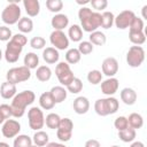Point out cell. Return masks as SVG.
Instances as JSON below:
<instances>
[{
    "label": "cell",
    "mask_w": 147,
    "mask_h": 147,
    "mask_svg": "<svg viewBox=\"0 0 147 147\" xmlns=\"http://www.w3.org/2000/svg\"><path fill=\"white\" fill-rule=\"evenodd\" d=\"M36 100V94L34 92L26 90L23 92L17 93L11 101L10 108H11V116L15 118H20L25 114V109L28 106L32 105L33 101Z\"/></svg>",
    "instance_id": "obj_1"
},
{
    "label": "cell",
    "mask_w": 147,
    "mask_h": 147,
    "mask_svg": "<svg viewBox=\"0 0 147 147\" xmlns=\"http://www.w3.org/2000/svg\"><path fill=\"white\" fill-rule=\"evenodd\" d=\"M78 18L82 24V30L86 32H94L100 28L101 23V14L98 11H93L88 7H82L78 10Z\"/></svg>",
    "instance_id": "obj_2"
},
{
    "label": "cell",
    "mask_w": 147,
    "mask_h": 147,
    "mask_svg": "<svg viewBox=\"0 0 147 147\" xmlns=\"http://www.w3.org/2000/svg\"><path fill=\"white\" fill-rule=\"evenodd\" d=\"M119 108V102L114 96L98 99L94 103V110L99 116H108L115 114Z\"/></svg>",
    "instance_id": "obj_3"
},
{
    "label": "cell",
    "mask_w": 147,
    "mask_h": 147,
    "mask_svg": "<svg viewBox=\"0 0 147 147\" xmlns=\"http://www.w3.org/2000/svg\"><path fill=\"white\" fill-rule=\"evenodd\" d=\"M1 20L7 25H14L18 23L21 20V8L17 0L9 1V3L3 8L1 13Z\"/></svg>",
    "instance_id": "obj_4"
},
{
    "label": "cell",
    "mask_w": 147,
    "mask_h": 147,
    "mask_svg": "<svg viewBox=\"0 0 147 147\" xmlns=\"http://www.w3.org/2000/svg\"><path fill=\"white\" fill-rule=\"evenodd\" d=\"M30 77H31V70L29 68H26L25 65L11 68L6 74L7 82H9L14 85H16L18 83L26 82V80L30 79Z\"/></svg>",
    "instance_id": "obj_5"
},
{
    "label": "cell",
    "mask_w": 147,
    "mask_h": 147,
    "mask_svg": "<svg viewBox=\"0 0 147 147\" xmlns=\"http://www.w3.org/2000/svg\"><path fill=\"white\" fill-rule=\"evenodd\" d=\"M145 61V49L141 46H131L126 53V62L132 68L140 67Z\"/></svg>",
    "instance_id": "obj_6"
},
{
    "label": "cell",
    "mask_w": 147,
    "mask_h": 147,
    "mask_svg": "<svg viewBox=\"0 0 147 147\" xmlns=\"http://www.w3.org/2000/svg\"><path fill=\"white\" fill-rule=\"evenodd\" d=\"M28 121L31 130L39 131L45 125V116L39 107H31L28 111Z\"/></svg>",
    "instance_id": "obj_7"
},
{
    "label": "cell",
    "mask_w": 147,
    "mask_h": 147,
    "mask_svg": "<svg viewBox=\"0 0 147 147\" xmlns=\"http://www.w3.org/2000/svg\"><path fill=\"white\" fill-rule=\"evenodd\" d=\"M55 75L62 86H68L75 78L74 72L70 69V65L67 62H59L55 67Z\"/></svg>",
    "instance_id": "obj_8"
},
{
    "label": "cell",
    "mask_w": 147,
    "mask_h": 147,
    "mask_svg": "<svg viewBox=\"0 0 147 147\" xmlns=\"http://www.w3.org/2000/svg\"><path fill=\"white\" fill-rule=\"evenodd\" d=\"M49 41L52 46L57 51H64L69 47V38L63 31L54 30L49 36Z\"/></svg>",
    "instance_id": "obj_9"
},
{
    "label": "cell",
    "mask_w": 147,
    "mask_h": 147,
    "mask_svg": "<svg viewBox=\"0 0 147 147\" xmlns=\"http://www.w3.org/2000/svg\"><path fill=\"white\" fill-rule=\"evenodd\" d=\"M21 131V124L16 119H6L2 123V127H1V133L5 138H15L16 136H18Z\"/></svg>",
    "instance_id": "obj_10"
},
{
    "label": "cell",
    "mask_w": 147,
    "mask_h": 147,
    "mask_svg": "<svg viewBox=\"0 0 147 147\" xmlns=\"http://www.w3.org/2000/svg\"><path fill=\"white\" fill-rule=\"evenodd\" d=\"M22 51H23V47H21L20 45L15 44L11 40H9L7 46H6V51H5L3 56L8 63H15L18 61Z\"/></svg>",
    "instance_id": "obj_11"
},
{
    "label": "cell",
    "mask_w": 147,
    "mask_h": 147,
    "mask_svg": "<svg viewBox=\"0 0 147 147\" xmlns=\"http://www.w3.org/2000/svg\"><path fill=\"white\" fill-rule=\"evenodd\" d=\"M134 13L132 10H123L121 11L114 20V24L116 25L117 29L119 30H124V29H127L134 17Z\"/></svg>",
    "instance_id": "obj_12"
},
{
    "label": "cell",
    "mask_w": 147,
    "mask_h": 147,
    "mask_svg": "<svg viewBox=\"0 0 147 147\" xmlns=\"http://www.w3.org/2000/svg\"><path fill=\"white\" fill-rule=\"evenodd\" d=\"M118 71V62L115 57H106L102 62V74L108 78L114 77Z\"/></svg>",
    "instance_id": "obj_13"
},
{
    "label": "cell",
    "mask_w": 147,
    "mask_h": 147,
    "mask_svg": "<svg viewBox=\"0 0 147 147\" xmlns=\"http://www.w3.org/2000/svg\"><path fill=\"white\" fill-rule=\"evenodd\" d=\"M118 86H119L118 79L115 77H110L101 82V92L107 96H113L117 92Z\"/></svg>",
    "instance_id": "obj_14"
},
{
    "label": "cell",
    "mask_w": 147,
    "mask_h": 147,
    "mask_svg": "<svg viewBox=\"0 0 147 147\" xmlns=\"http://www.w3.org/2000/svg\"><path fill=\"white\" fill-rule=\"evenodd\" d=\"M72 107H74V110L76 114L78 115H83V114H86L90 109V101L86 96H77L75 100H74V103H72Z\"/></svg>",
    "instance_id": "obj_15"
},
{
    "label": "cell",
    "mask_w": 147,
    "mask_h": 147,
    "mask_svg": "<svg viewBox=\"0 0 147 147\" xmlns=\"http://www.w3.org/2000/svg\"><path fill=\"white\" fill-rule=\"evenodd\" d=\"M69 24V18L65 14H55L51 20V25L54 28V30L62 31L64 28H67Z\"/></svg>",
    "instance_id": "obj_16"
},
{
    "label": "cell",
    "mask_w": 147,
    "mask_h": 147,
    "mask_svg": "<svg viewBox=\"0 0 147 147\" xmlns=\"http://www.w3.org/2000/svg\"><path fill=\"white\" fill-rule=\"evenodd\" d=\"M119 95H121V100L126 106H132L137 101V92L131 87H124L121 91Z\"/></svg>",
    "instance_id": "obj_17"
},
{
    "label": "cell",
    "mask_w": 147,
    "mask_h": 147,
    "mask_svg": "<svg viewBox=\"0 0 147 147\" xmlns=\"http://www.w3.org/2000/svg\"><path fill=\"white\" fill-rule=\"evenodd\" d=\"M16 94H17L16 85H14V84H11V83H9L7 80L1 84V86H0V95L3 99H6V100L13 99Z\"/></svg>",
    "instance_id": "obj_18"
},
{
    "label": "cell",
    "mask_w": 147,
    "mask_h": 147,
    "mask_svg": "<svg viewBox=\"0 0 147 147\" xmlns=\"http://www.w3.org/2000/svg\"><path fill=\"white\" fill-rule=\"evenodd\" d=\"M42 59L46 63L48 64H54V63H57L59 62V59H60V54H59V51L55 49L54 47H46L44 51H42Z\"/></svg>",
    "instance_id": "obj_19"
},
{
    "label": "cell",
    "mask_w": 147,
    "mask_h": 147,
    "mask_svg": "<svg viewBox=\"0 0 147 147\" xmlns=\"http://www.w3.org/2000/svg\"><path fill=\"white\" fill-rule=\"evenodd\" d=\"M23 6L30 17H36L40 11V2L38 0H24Z\"/></svg>",
    "instance_id": "obj_20"
},
{
    "label": "cell",
    "mask_w": 147,
    "mask_h": 147,
    "mask_svg": "<svg viewBox=\"0 0 147 147\" xmlns=\"http://www.w3.org/2000/svg\"><path fill=\"white\" fill-rule=\"evenodd\" d=\"M53 100L55 103H61L67 99V93L68 91L63 86H53L49 91Z\"/></svg>",
    "instance_id": "obj_21"
},
{
    "label": "cell",
    "mask_w": 147,
    "mask_h": 147,
    "mask_svg": "<svg viewBox=\"0 0 147 147\" xmlns=\"http://www.w3.org/2000/svg\"><path fill=\"white\" fill-rule=\"evenodd\" d=\"M68 37L74 42H80L83 39V30L78 24H72L68 30Z\"/></svg>",
    "instance_id": "obj_22"
},
{
    "label": "cell",
    "mask_w": 147,
    "mask_h": 147,
    "mask_svg": "<svg viewBox=\"0 0 147 147\" xmlns=\"http://www.w3.org/2000/svg\"><path fill=\"white\" fill-rule=\"evenodd\" d=\"M39 105L45 110H51V109L54 108L55 102H54V100H53V98H52L49 92L41 93V95L39 96Z\"/></svg>",
    "instance_id": "obj_23"
},
{
    "label": "cell",
    "mask_w": 147,
    "mask_h": 147,
    "mask_svg": "<svg viewBox=\"0 0 147 147\" xmlns=\"http://www.w3.org/2000/svg\"><path fill=\"white\" fill-rule=\"evenodd\" d=\"M36 77H37V79L39 82H42V83L49 80L51 77H52L51 68L47 67V65H39L37 68V70H36Z\"/></svg>",
    "instance_id": "obj_24"
},
{
    "label": "cell",
    "mask_w": 147,
    "mask_h": 147,
    "mask_svg": "<svg viewBox=\"0 0 147 147\" xmlns=\"http://www.w3.org/2000/svg\"><path fill=\"white\" fill-rule=\"evenodd\" d=\"M24 65L26 68L31 69H37L39 67V56L33 53V52H29L25 54L24 56Z\"/></svg>",
    "instance_id": "obj_25"
},
{
    "label": "cell",
    "mask_w": 147,
    "mask_h": 147,
    "mask_svg": "<svg viewBox=\"0 0 147 147\" xmlns=\"http://www.w3.org/2000/svg\"><path fill=\"white\" fill-rule=\"evenodd\" d=\"M48 140H49L48 134H47L45 131L39 130V131H37V132L33 134L32 144H34V145L38 146V147H44V146H46V145L48 144Z\"/></svg>",
    "instance_id": "obj_26"
},
{
    "label": "cell",
    "mask_w": 147,
    "mask_h": 147,
    "mask_svg": "<svg viewBox=\"0 0 147 147\" xmlns=\"http://www.w3.org/2000/svg\"><path fill=\"white\" fill-rule=\"evenodd\" d=\"M126 118H127L129 126L132 127V129H134V130L140 129V127H142V125H144V118H142V116H141L140 114H138V113H132V114H130L129 117H126Z\"/></svg>",
    "instance_id": "obj_27"
},
{
    "label": "cell",
    "mask_w": 147,
    "mask_h": 147,
    "mask_svg": "<svg viewBox=\"0 0 147 147\" xmlns=\"http://www.w3.org/2000/svg\"><path fill=\"white\" fill-rule=\"evenodd\" d=\"M136 136H137L136 130L132 129V127H130V126H127L125 130L118 131V138L123 142H132L136 139Z\"/></svg>",
    "instance_id": "obj_28"
},
{
    "label": "cell",
    "mask_w": 147,
    "mask_h": 147,
    "mask_svg": "<svg viewBox=\"0 0 147 147\" xmlns=\"http://www.w3.org/2000/svg\"><path fill=\"white\" fill-rule=\"evenodd\" d=\"M129 39L136 46H140L146 41V32L144 31H130Z\"/></svg>",
    "instance_id": "obj_29"
},
{
    "label": "cell",
    "mask_w": 147,
    "mask_h": 147,
    "mask_svg": "<svg viewBox=\"0 0 147 147\" xmlns=\"http://www.w3.org/2000/svg\"><path fill=\"white\" fill-rule=\"evenodd\" d=\"M88 41L92 44V45H96V46H102L106 44L107 41V38H106V34L101 31H94L92 33H90V37H88Z\"/></svg>",
    "instance_id": "obj_30"
},
{
    "label": "cell",
    "mask_w": 147,
    "mask_h": 147,
    "mask_svg": "<svg viewBox=\"0 0 147 147\" xmlns=\"http://www.w3.org/2000/svg\"><path fill=\"white\" fill-rule=\"evenodd\" d=\"M18 30L24 34V33H30L33 30V22L29 17H21V20L17 23Z\"/></svg>",
    "instance_id": "obj_31"
},
{
    "label": "cell",
    "mask_w": 147,
    "mask_h": 147,
    "mask_svg": "<svg viewBox=\"0 0 147 147\" xmlns=\"http://www.w3.org/2000/svg\"><path fill=\"white\" fill-rule=\"evenodd\" d=\"M80 59H82V54L77 48H70L65 53V62L68 64H76L80 61Z\"/></svg>",
    "instance_id": "obj_32"
},
{
    "label": "cell",
    "mask_w": 147,
    "mask_h": 147,
    "mask_svg": "<svg viewBox=\"0 0 147 147\" xmlns=\"http://www.w3.org/2000/svg\"><path fill=\"white\" fill-rule=\"evenodd\" d=\"M13 146L14 147H31L32 139L26 134H18L15 137Z\"/></svg>",
    "instance_id": "obj_33"
},
{
    "label": "cell",
    "mask_w": 147,
    "mask_h": 147,
    "mask_svg": "<svg viewBox=\"0 0 147 147\" xmlns=\"http://www.w3.org/2000/svg\"><path fill=\"white\" fill-rule=\"evenodd\" d=\"M114 20H115V16L111 11H103L101 14V23H100V26L103 28V29H110L114 24Z\"/></svg>",
    "instance_id": "obj_34"
},
{
    "label": "cell",
    "mask_w": 147,
    "mask_h": 147,
    "mask_svg": "<svg viewBox=\"0 0 147 147\" xmlns=\"http://www.w3.org/2000/svg\"><path fill=\"white\" fill-rule=\"evenodd\" d=\"M60 121H61V117L55 114V113H51L46 116L45 118V124L48 129H52V130H56L59 127V124H60Z\"/></svg>",
    "instance_id": "obj_35"
},
{
    "label": "cell",
    "mask_w": 147,
    "mask_h": 147,
    "mask_svg": "<svg viewBox=\"0 0 147 147\" xmlns=\"http://www.w3.org/2000/svg\"><path fill=\"white\" fill-rule=\"evenodd\" d=\"M67 88V91L68 92H70V93H72V94H77V93H79L82 90H83V82L79 79V78H77V77H75L74 79H72V82L68 85V86H65Z\"/></svg>",
    "instance_id": "obj_36"
},
{
    "label": "cell",
    "mask_w": 147,
    "mask_h": 147,
    "mask_svg": "<svg viewBox=\"0 0 147 147\" xmlns=\"http://www.w3.org/2000/svg\"><path fill=\"white\" fill-rule=\"evenodd\" d=\"M87 80L88 83H91L92 85H98L102 82V72L100 70H91L88 74H87Z\"/></svg>",
    "instance_id": "obj_37"
},
{
    "label": "cell",
    "mask_w": 147,
    "mask_h": 147,
    "mask_svg": "<svg viewBox=\"0 0 147 147\" xmlns=\"http://www.w3.org/2000/svg\"><path fill=\"white\" fill-rule=\"evenodd\" d=\"M46 7L49 11L59 14L63 8V2L61 0H46Z\"/></svg>",
    "instance_id": "obj_38"
},
{
    "label": "cell",
    "mask_w": 147,
    "mask_h": 147,
    "mask_svg": "<svg viewBox=\"0 0 147 147\" xmlns=\"http://www.w3.org/2000/svg\"><path fill=\"white\" fill-rule=\"evenodd\" d=\"M78 51H79V53L82 54V55H88V54H91L92 52H93V49H94V46L90 42V41H80L79 42V45H78V48H77Z\"/></svg>",
    "instance_id": "obj_39"
},
{
    "label": "cell",
    "mask_w": 147,
    "mask_h": 147,
    "mask_svg": "<svg viewBox=\"0 0 147 147\" xmlns=\"http://www.w3.org/2000/svg\"><path fill=\"white\" fill-rule=\"evenodd\" d=\"M129 28H130V31H144L145 24H144V21L140 17L134 16Z\"/></svg>",
    "instance_id": "obj_40"
},
{
    "label": "cell",
    "mask_w": 147,
    "mask_h": 147,
    "mask_svg": "<svg viewBox=\"0 0 147 147\" xmlns=\"http://www.w3.org/2000/svg\"><path fill=\"white\" fill-rule=\"evenodd\" d=\"M60 130H63V131H68V132H72V129H74V123L70 118L68 117H64V118H61L60 121V124H59V127ZM56 129V130H57Z\"/></svg>",
    "instance_id": "obj_41"
},
{
    "label": "cell",
    "mask_w": 147,
    "mask_h": 147,
    "mask_svg": "<svg viewBox=\"0 0 147 147\" xmlns=\"http://www.w3.org/2000/svg\"><path fill=\"white\" fill-rule=\"evenodd\" d=\"M30 46L33 48V49H41L46 46V40L42 38V37H33L31 40H30Z\"/></svg>",
    "instance_id": "obj_42"
},
{
    "label": "cell",
    "mask_w": 147,
    "mask_h": 147,
    "mask_svg": "<svg viewBox=\"0 0 147 147\" xmlns=\"http://www.w3.org/2000/svg\"><path fill=\"white\" fill-rule=\"evenodd\" d=\"M114 126L115 129H117L118 131H122V130H125L127 126H129V123H127V118L125 116H118L115 122H114Z\"/></svg>",
    "instance_id": "obj_43"
},
{
    "label": "cell",
    "mask_w": 147,
    "mask_h": 147,
    "mask_svg": "<svg viewBox=\"0 0 147 147\" xmlns=\"http://www.w3.org/2000/svg\"><path fill=\"white\" fill-rule=\"evenodd\" d=\"M11 37H13V33L8 26L6 25L0 26V41H9Z\"/></svg>",
    "instance_id": "obj_44"
},
{
    "label": "cell",
    "mask_w": 147,
    "mask_h": 147,
    "mask_svg": "<svg viewBox=\"0 0 147 147\" xmlns=\"http://www.w3.org/2000/svg\"><path fill=\"white\" fill-rule=\"evenodd\" d=\"M10 40L14 41L15 44L20 45L21 47H24V46L28 44V38H26L25 34H23V33H16V34H14Z\"/></svg>",
    "instance_id": "obj_45"
},
{
    "label": "cell",
    "mask_w": 147,
    "mask_h": 147,
    "mask_svg": "<svg viewBox=\"0 0 147 147\" xmlns=\"http://www.w3.org/2000/svg\"><path fill=\"white\" fill-rule=\"evenodd\" d=\"M90 3L92 5V7L99 13V10H103L107 8L108 6V1L107 0H91Z\"/></svg>",
    "instance_id": "obj_46"
},
{
    "label": "cell",
    "mask_w": 147,
    "mask_h": 147,
    "mask_svg": "<svg viewBox=\"0 0 147 147\" xmlns=\"http://www.w3.org/2000/svg\"><path fill=\"white\" fill-rule=\"evenodd\" d=\"M56 137H57V139H59L60 141L67 142V141H69V140L71 139L72 132H68V131H63V130L57 129V130H56Z\"/></svg>",
    "instance_id": "obj_47"
},
{
    "label": "cell",
    "mask_w": 147,
    "mask_h": 147,
    "mask_svg": "<svg viewBox=\"0 0 147 147\" xmlns=\"http://www.w3.org/2000/svg\"><path fill=\"white\" fill-rule=\"evenodd\" d=\"M0 115L5 118V121L10 118L11 117V108H10V106L7 105V103L0 105Z\"/></svg>",
    "instance_id": "obj_48"
},
{
    "label": "cell",
    "mask_w": 147,
    "mask_h": 147,
    "mask_svg": "<svg viewBox=\"0 0 147 147\" xmlns=\"http://www.w3.org/2000/svg\"><path fill=\"white\" fill-rule=\"evenodd\" d=\"M85 147H101V145L96 139H88L85 142Z\"/></svg>",
    "instance_id": "obj_49"
},
{
    "label": "cell",
    "mask_w": 147,
    "mask_h": 147,
    "mask_svg": "<svg viewBox=\"0 0 147 147\" xmlns=\"http://www.w3.org/2000/svg\"><path fill=\"white\" fill-rule=\"evenodd\" d=\"M46 147H67L64 144H62V142H48L47 145H46Z\"/></svg>",
    "instance_id": "obj_50"
},
{
    "label": "cell",
    "mask_w": 147,
    "mask_h": 147,
    "mask_svg": "<svg viewBox=\"0 0 147 147\" xmlns=\"http://www.w3.org/2000/svg\"><path fill=\"white\" fill-rule=\"evenodd\" d=\"M146 10H147V5H145V6L142 7V9H141V13H142V18H141V20H142V21H144V20H147V11H146Z\"/></svg>",
    "instance_id": "obj_51"
},
{
    "label": "cell",
    "mask_w": 147,
    "mask_h": 147,
    "mask_svg": "<svg viewBox=\"0 0 147 147\" xmlns=\"http://www.w3.org/2000/svg\"><path fill=\"white\" fill-rule=\"evenodd\" d=\"M130 147H145V145H144V142H141V141H133Z\"/></svg>",
    "instance_id": "obj_52"
},
{
    "label": "cell",
    "mask_w": 147,
    "mask_h": 147,
    "mask_svg": "<svg viewBox=\"0 0 147 147\" xmlns=\"http://www.w3.org/2000/svg\"><path fill=\"white\" fill-rule=\"evenodd\" d=\"M76 2H77L78 5H82V6H83V5H86V3H90V1H88V0H84V1H80V0H77Z\"/></svg>",
    "instance_id": "obj_53"
},
{
    "label": "cell",
    "mask_w": 147,
    "mask_h": 147,
    "mask_svg": "<svg viewBox=\"0 0 147 147\" xmlns=\"http://www.w3.org/2000/svg\"><path fill=\"white\" fill-rule=\"evenodd\" d=\"M0 147H10L7 142H3V141H0Z\"/></svg>",
    "instance_id": "obj_54"
},
{
    "label": "cell",
    "mask_w": 147,
    "mask_h": 147,
    "mask_svg": "<svg viewBox=\"0 0 147 147\" xmlns=\"http://www.w3.org/2000/svg\"><path fill=\"white\" fill-rule=\"evenodd\" d=\"M3 122H5V118H3V117H2L1 115H0V124H2Z\"/></svg>",
    "instance_id": "obj_55"
},
{
    "label": "cell",
    "mask_w": 147,
    "mask_h": 147,
    "mask_svg": "<svg viewBox=\"0 0 147 147\" xmlns=\"http://www.w3.org/2000/svg\"><path fill=\"white\" fill-rule=\"evenodd\" d=\"M2 56H3V55H2V51L0 49V61H1V59H2Z\"/></svg>",
    "instance_id": "obj_56"
},
{
    "label": "cell",
    "mask_w": 147,
    "mask_h": 147,
    "mask_svg": "<svg viewBox=\"0 0 147 147\" xmlns=\"http://www.w3.org/2000/svg\"><path fill=\"white\" fill-rule=\"evenodd\" d=\"M111 147H119V146H117V145H114V146H111Z\"/></svg>",
    "instance_id": "obj_57"
},
{
    "label": "cell",
    "mask_w": 147,
    "mask_h": 147,
    "mask_svg": "<svg viewBox=\"0 0 147 147\" xmlns=\"http://www.w3.org/2000/svg\"><path fill=\"white\" fill-rule=\"evenodd\" d=\"M31 147H38V146H36V145H32V146H31Z\"/></svg>",
    "instance_id": "obj_58"
}]
</instances>
